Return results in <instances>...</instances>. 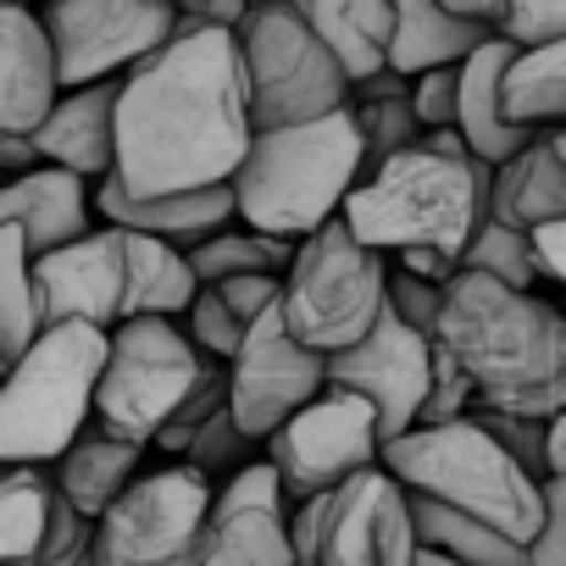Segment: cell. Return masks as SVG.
<instances>
[{
  "instance_id": "cell-36",
  "label": "cell",
  "mask_w": 566,
  "mask_h": 566,
  "mask_svg": "<svg viewBox=\"0 0 566 566\" xmlns=\"http://www.w3.org/2000/svg\"><path fill=\"white\" fill-rule=\"evenodd\" d=\"M494 34L511 40L516 51L566 45V0H500Z\"/></svg>"
},
{
  "instance_id": "cell-12",
  "label": "cell",
  "mask_w": 566,
  "mask_h": 566,
  "mask_svg": "<svg viewBox=\"0 0 566 566\" xmlns=\"http://www.w3.org/2000/svg\"><path fill=\"white\" fill-rule=\"evenodd\" d=\"M266 461L277 467V478H283V489H290L295 505H306L317 494H339L356 472L384 467L378 411L350 389H328L283 433L266 439Z\"/></svg>"
},
{
  "instance_id": "cell-55",
  "label": "cell",
  "mask_w": 566,
  "mask_h": 566,
  "mask_svg": "<svg viewBox=\"0 0 566 566\" xmlns=\"http://www.w3.org/2000/svg\"><path fill=\"white\" fill-rule=\"evenodd\" d=\"M255 7H277V0H255Z\"/></svg>"
},
{
  "instance_id": "cell-45",
  "label": "cell",
  "mask_w": 566,
  "mask_h": 566,
  "mask_svg": "<svg viewBox=\"0 0 566 566\" xmlns=\"http://www.w3.org/2000/svg\"><path fill=\"white\" fill-rule=\"evenodd\" d=\"M527 566H566V478L544 483V533L533 538Z\"/></svg>"
},
{
  "instance_id": "cell-17",
  "label": "cell",
  "mask_w": 566,
  "mask_h": 566,
  "mask_svg": "<svg viewBox=\"0 0 566 566\" xmlns=\"http://www.w3.org/2000/svg\"><path fill=\"white\" fill-rule=\"evenodd\" d=\"M290 489L272 461L233 472L211 505V544L200 566H295Z\"/></svg>"
},
{
  "instance_id": "cell-39",
  "label": "cell",
  "mask_w": 566,
  "mask_h": 566,
  "mask_svg": "<svg viewBox=\"0 0 566 566\" xmlns=\"http://www.w3.org/2000/svg\"><path fill=\"white\" fill-rule=\"evenodd\" d=\"M444 301H450L444 283H428V277H417L411 266H389V312H395L400 323H411L417 334L439 339V328H444Z\"/></svg>"
},
{
  "instance_id": "cell-3",
  "label": "cell",
  "mask_w": 566,
  "mask_h": 566,
  "mask_svg": "<svg viewBox=\"0 0 566 566\" xmlns=\"http://www.w3.org/2000/svg\"><path fill=\"white\" fill-rule=\"evenodd\" d=\"M494 172L500 167H489L467 150L461 128H439L417 150L367 172L345 206V222L361 244H373L384 255L439 250V255L461 261L489 217Z\"/></svg>"
},
{
  "instance_id": "cell-53",
  "label": "cell",
  "mask_w": 566,
  "mask_h": 566,
  "mask_svg": "<svg viewBox=\"0 0 566 566\" xmlns=\"http://www.w3.org/2000/svg\"><path fill=\"white\" fill-rule=\"evenodd\" d=\"M417 566H461V560L444 555V549H433V544H422V549H417Z\"/></svg>"
},
{
  "instance_id": "cell-49",
  "label": "cell",
  "mask_w": 566,
  "mask_h": 566,
  "mask_svg": "<svg viewBox=\"0 0 566 566\" xmlns=\"http://www.w3.org/2000/svg\"><path fill=\"white\" fill-rule=\"evenodd\" d=\"M400 266H411V272L428 277V283H444V290L461 277V261H455V255H439V250H411V255H400Z\"/></svg>"
},
{
  "instance_id": "cell-10",
  "label": "cell",
  "mask_w": 566,
  "mask_h": 566,
  "mask_svg": "<svg viewBox=\"0 0 566 566\" xmlns=\"http://www.w3.org/2000/svg\"><path fill=\"white\" fill-rule=\"evenodd\" d=\"M217 489L195 467H167L139 478L90 538L84 566H200L211 544Z\"/></svg>"
},
{
  "instance_id": "cell-15",
  "label": "cell",
  "mask_w": 566,
  "mask_h": 566,
  "mask_svg": "<svg viewBox=\"0 0 566 566\" xmlns=\"http://www.w3.org/2000/svg\"><path fill=\"white\" fill-rule=\"evenodd\" d=\"M417 516L411 494L389 467L356 472L328 500L323 527V566H417Z\"/></svg>"
},
{
  "instance_id": "cell-54",
  "label": "cell",
  "mask_w": 566,
  "mask_h": 566,
  "mask_svg": "<svg viewBox=\"0 0 566 566\" xmlns=\"http://www.w3.org/2000/svg\"><path fill=\"white\" fill-rule=\"evenodd\" d=\"M549 139H555V150H560V161H566V128H555Z\"/></svg>"
},
{
  "instance_id": "cell-6",
  "label": "cell",
  "mask_w": 566,
  "mask_h": 566,
  "mask_svg": "<svg viewBox=\"0 0 566 566\" xmlns=\"http://www.w3.org/2000/svg\"><path fill=\"white\" fill-rule=\"evenodd\" d=\"M112 361V334L95 323H56L40 345L7 367L0 384V461L7 467H51L90 428L101 400V378Z\"/></svg>"
},
{
  "instance_id": "cell-52",
  "label": "cell",
  "mask_w": 566,
  "mask_h": 566,
  "mask_svg": "<svg viewBox=\"0 0 566 566\" xmlns=\"http://www.w3.org/2000/svg\"><path fill=\"white\" fill-rule=\"evenodd\" d=\"M450 12H461V18H478V23H494L500 18V0H444Z\"/></svg>"
},
{
  "instance_id": "cell-42",
  "label": "cell",
  "mask_w": 566,
  "mask_h": 566,
  "mask_svg": "<svg viewBox=\"0 0 566 566\" xmlns=\"http://www.w3.org/2000/svg\"><path fill=\"white\" fill-rule=\"evenodd\" d=\"M417 117L428 134L439 128H455L461 123V67H439V73H422L417 78V95H411Z\"/></svg>"
},
{
  "instance_id": "cell-27",
  "label": "cell",
  "mask_w": 566,
  "mask_h": 566,
  "mask_svg": "<svg viewBox=\"0 0 566 566\" xmlns=\"http://www.w3.org/2000/svg\"><path fill=\"white\" fill-rule=\"evenodd\" d=\"M200 272L189 261V250L167 244V239H150V233H128V317H172L178 312L189 317V306L200 301Z\"/></svg>"
},
{
  "instance_id": "cell-22",
  "label": "cell",
  "mask_w": 566,
  "mask_h": 566,
  "mask_svg": "<svg viewBox=\"0 0 566 566\" xmlns=\"http://www.w3.org/2000/svg\"><path fill=\"white\" fill-rule=\"evenodd\" d=\"M511 62H516V45L494 34L461 67V123L455 128H461L467 150L478 161H489V167H505V161H516L522 150H533L544 139V134H533V128L505 117V73H511Z\"/></svg>"
},
{
  "instance_id": "cell-24",
  "label": "cell",
  "mask_w": 566,
  "mask_h": 566,
  "mask_svg": "<svg viewBox=\"0 0 566 566\" xmlns=\"http://www.w3.org/2000/svg\"><path fill=\"white\" fill-rule=\"evenodd\" d=\"M312 18V29L323 34V45L334 51V62L345 67L350 90L389 73L395 56V0H295Z\"/></svg>"
},
{
  "instance_id": "cell-16",
  "label": "cell",
  "mask_w": 566,
  "mask_h": 566,
  "mask_svg": "<svg viewBox=\"0 0 566 566\" xmlns=\"http://www.w3.org/2000/svg\"><path fill=\"white\" fill-rule=\"evenodd\" d=\"M34 277H40L45 328H56V323H95V328L117 323L123 328V317H128V233L101 222L90 239L40 255Z\"/></svg>"
},
{
  "instance_id": "cell-30",
  "label": "cell",
  "mask_w": 566,
  "mask_h": 566,
  "mask_svg": "<svg viewBox=\"0 0 566 566\" xmlns=\"http://www.w3.org/2000/svg\"><path fill=\"white\" fill-rule=\"evenodd\" d=\"M505 117L533 134L566 128V45L516 51L505 73Z\"/></svg>"
},
{
  "instance_id": "cell-19",
  "label": "cell",
  "mask_w": 566,
  "mask_h": 566,
  "mask_svg": "<svg viewBox=\"0 0 566 566\" xmlns=\"http://www.w3.org/2000/svg\"><path fill=\"white\" fill-rule=\"evenodd\" d=\"M95 217H101L106 228L150 233V239H167V244H178V250H195V244H206L211 233L233 228L239 195H233V184H222V189H195V195L145 200V195L123 189V178L112 172V178L95 189Z\"/></svg>"
},
{
  "instance_id": "cell-40",
  "label": "cell",
  "mask_w": 566,
  "mask_h": 566,
  "mask_svg": "<svg viewBox=\"0 0 566 566\" xmlns=\"http://www.w3.org/2000/svg\"><path fill=\"white\" fill-rule=\"evenodd\" d=\"M244 334H250V328L228 312V301H222L217 290H200V301L189 306V339L200 345V356L233 367V356L244 350Z\"/></svg>"
},
{
  "instance_id": "cell-44",
  "label": "cell",
  "mask_w": 566,
  "mask_h": 566,
  "mask_svg": "<svg viewBox=\"0 0 566 566\" xmlns=\"http://www.w3.org/2000/svg\"><path fill=\"white\" fill-rule=\"evenodd\" d=\"M90 538H95V527H90V516H78L73 505H67V494H62V516H56V533H51V544L29 560V566H84V555H90Z\"/></svg>"
},
{
  "instance_id": "cell-37",
  "label": "cell",
  "mask_w": 566,
  "mask_h": 566,
  "mask_svg": "<svg viewBox=\"0 0 566 566\" xmlns=\"http://www.w3.org/2000/svg\"><path fill=\"white\" fill-rule=\"evenodd\" d=\"M250 444H255V439L233 422V406H228L222 417H211V422H206V433H200L178 461H184V467H195V472H200V478H211V483H217V478L228 483L233 472H244V467H250V461H244V450H250Z\"/></svg>"
},
{
  "instance_id": "cell-28",
  "label": "cell",
  "mask_w": 566,
  "mask_h": 566,
  "mask_svg": "<svg viewBox=\"0 0 566 566\" xmlns=\"http://www.w3.org/2000/svg\"><path fill=\"white\" fill-rule=\"evenodd\" d=\"M62 516V489L45 467H7L0 472V566H29Z\"/></svg>"
},
{
  "instance_id": "cell-7",
  "label": "cell",
  "mask_w": 566,
  "mask_h": 566,
  "mask_svg": "<svg viewBox=\"0 0 566 566\" xmlns=\"http://www.w3.org/2000/svg\"><path fill=\"white\" fill-rule=\"evenodd\" d=\"M389 312V261L361 244L350 222H328L312 233L283 277V323L317 356L356 350Z\"/></svg>"
},
{
  "instance_id": "cell-14",
  "label": "cell",
  "mask_w": 566,
  "mask_h": 566,
  "mask_svg": "<svg viewBox=\"0 0 566 566\" xmlns=\"http://www.w3.org/2000/svg\"><path fill=\"white\" fill-rule=\"evenodd\" d=\"M433 350H439V339H428L411 323H400L395 312H384V323L356 350L328 356V389L361 395L378 411L384 444H395L411 428H422V411L433 395Z\"/></svg>"
},
{
  "instance_id": "cell-33",
  "label": "cell",
  "mask_w": 566,
  "mask_h": 566,
  "mask_svg": "<svg viewBox=\"0 0 566 566\" xmlns=\"http://www.w3.org/2000/svg\"><path fill=\"white\" fill-rule=\"evenodd\" d=\"M461 272H483L494 283H511V290H533L538 277H549L544 255H538V239L511 228V222H500V217H483L478 239L461 255Z\"/></svg>"
},
{
  "instance_id": "cell-32",
  "label": "cell",
  "mask_w": 566,
  "mask_h": 566,
  "mask_svg": "<svg viewBox=\"0 0 566 566\" xmlns=\"http://www.w3.org/2000/svg\"><path fill=\"white\" fill-rule=\"evenodd\" d=\"M295 255H301V244L272 239L261 228H222V233H211L206 244L189 250V261H195L206 290H211V283H228V277H250V272H283V277H290Z\"/></svg>"
},
{
  "instance_id": "cell-43",
  "label": "cell",
  "mask_w": 566,
  "mask_h": 566,
  "mask_svg": "<svg viewBox=\"0 0 566 566\" xmlns=\"http://www.w3.org/2000/svg\"><path fill=\"white\" fill-rule=\"evenodd\" d=\"M211 290L228 301V312L244 323V328H255L272 306H283V277L277 272H250V277H228V283H211Z\"/></svg>"
},
{
  "instance_id": "cell-21",
  "label": "cell",
  "mask_w": 566,
  "mask_h": 566,
  "mask_svg": "<svg viewBox=\"0 0 566 566\" xmlns=\"http://www.w3.org/2000/svg\"><path fill=\"white\" fill-rule=\"evenodd\" d=\"M90 211H95V184L67 172V167H40L29 178H12L0 195V222L23 228L34 261L51 250H67L78 239H90Z\"/></svg>"
},
{
  "instance_id": "cell-31",
  "label": "cell",
  "mask_w": 566,
  "mask_h": 566,
  "mask_svg": "<svg viewBox=\"0 0 566 566\" xmlns=\"http://www.w3.org/2000/svg\"><path fill=\"white\" fill-rule=\"evenodd\" d=\"M411 516H417V538L455 555L461 566H527V544H516V538H505V533H494V527H483L461 511H444L439 500L411 494Z\"/></svg>"
},
{
  "instance_id": "cell-11",
  "label": "cell",
  "mask_w": 566,
  "mask_h": 566,
  "mask_svg": "<svg viewBox=\"0 0 566 566\" xmlns=\"http://www.w3.org/2000/svg\"><path fill=\"white\" fill-rule=\"evenodd\" d=\"M40 18L56 40L67 90L128 78L184 29L172 0H51Z\"/></svg>"
},
{
  "instance_id": "cell-5",
  "label": "cell",
  "mask_w": 566,
  "mask_h": 566,
  "mask_svg": "<svg viewBox=\"0 0 566 566\" xmlns=\"http://www.w3.org/2000/svg\"><path fill=\"white\" fill-rule=\"evenodd\" d=\"M384 467L411 494L439 500L444 511H461L527 549L544 533V483L527 478L478 417L444 428H411L406 439L384 444Z\"/></svg>"
},
{
  "instance_id": "cell-48",
  "label": "cell",
  "mask_w": 566,
  "mask_h": 566,
  "mask_svg": "<svg viewBox=\"0 0 566 566\" xmlns=\"http://www.w3.org/2000/svg\"><path fill=\"white\" fill-rule=\"evenodd\" d=\"M0 167H7L12 178H29V172H40V167H45V156H40L34 134H0Z\"/></svg>"
},
{
  "instance_id": "cell-1",
  "label": "cell",
  "mask_w": 566,
  "mask_h": 566,
  "mask_svg": "<svg viewBox=\"0 0 566 566\" xmlns=\"http://www.w3.org/2000/svg\"><path fill=\"white\" fill-rule=\"evenodd\" d=\"M255 145L250 73L239 29L184 23L172 45L123 78L117 178L145 200L222 189Z\"/></svg>"
},
{
  "instance_id": "cell-47",
  "label": "cell",
  "mask_w": 566,
  "mask_h": 566,
  "mask_svg": "<svg viewBox=\"0 0 566 566\" xmlns=\"http://www.w3.org/2000/svg\"><path fill=\"white\" fill-rule=\"evenodd\" d=\"M178 18L184 23H206V29H239L250 12H255V0H172Z\"/></svg>"
},
{
  "instance_id": "cell-18",
  "label": "cell",
  "mask_w": 566,
  "mask_h": 566,
  "mask_svg": "<svg viewBox=\"0 0 566 566\" xmlns=\"http://www.w3.org/2000/svg\"><path fill=\"white\" fill-rule=\"evenodd\" d=\"M62 95V56L45 18L29 7H0V134H40Z\"/></svg>"
},
{
  "instance_id": "cell-51",
  "label": "cell",
  "mask_w": 566,
  "mask_h": 566,
  "mask_svg": "<svg viewBox=\"0 0 566 566\" xmlns=\"http://www.w3.org/2000/svg\"><path fill=\"white\" fill-rule=\"evenodd\" d=\"M549 478H566V411L549 417Z\"/></svg>"
},
{
  "instance_id": "cell-13",
  "label": "cell",
  "mask_w": 566,
  "mask_h": 566,
  "mask_svg": "<svg viewBox=\"0 0 566 566\" xmlns=\"http://www.w3.org/2000/svg\"><path fill=\"white\" fill-rule=\"evenodd\" d=\"M228 378H233V422L250 439H272L328 395V356L306 350L283 323V306H272L244 334V350L233 356Z\"/></svg>"
},
{
  "instance_id": "cell-41",
  "label": "cell",
  "mask_w": 566,
  "mask_h": 566,
  "mask_svg": "<svg viewBox=\"0 0 566 566\" xmlns=\"http://www.w3.org/2000/svg\"><path fill=\"white\" fill-rule=\"evenodd\" d=\"M478 400V384L467 378V367L439 345L433 350V395H428V411H422V428H444V422H461L472 417L467 406Z\"/></svg>"
},
{
  "instance_id": "cell-50",
  "label": "cell",
  "mask_w": 566,
  "mask_h": 566,
  "mask_svg": "<svg viewBox=\"0 0 566 566\" xmlns=\"http://www.w3.org/2000/svg\"><path fill=\"white\" fill-rule=\"evenodd\" d=\"M538 239V255H544V272L566 290V222H555V228H544V233H533Z\"/></svg>"
},
{
  "instance_id": "cell-8",
  "label": "cell",
  "mask_w": 566,
  "mask_h": 566,
  "mask_svg": "<svg viewBox=\"0 0 566 566\" xmlns=\"http://www.w3.org/2000/svg\"><path fill=\"white\" fill-rule=\"evenodd\" d=\"M239 51L250 73V106H255V134L261 128H295L317 123L350 106V78L312 29V18L295 0L255 7L239 23Z\"/></svg>"
},
{
  "instance_id": "cell-35",
  "label": "cell",
  "mask_w": 566,
  "mask_h": 566,
  "mask_svg": "<svg viewBox=\"0 0 566 566\" xmlns=\"http://www.w3.org/2000/svg\"><path fill=\"white\" fill-rule=\"evenodd\" d=\"M228 406H233V378H228V367H222V361H206V378L195 384V395L178 406V417L161 428V439H156V444H161V450H172V455H184V450L206 433V422H211V417H222Z\"/></svg>"
},
{
  "instance_id": "cell-46",
  "label": "cell",
  "mask_w": 566,
  "mask_h": 566,
  "mask_svg": "<svg viewBox=\"0 0 566 566\" xmlns=\"http://www.w3.org/2000/svg\"><path fill=\"white\" fill-rule=\"evenodd\" d=\"M328 500H334V494H317V500L295 505V516H290L295 566H323V527H328Z\"/></svg>"
},
{
  "instance_id": "cell-2",
  "label": "cell",
  "mask_w": 566,
  "mask_h": 566,
  "mask_svg": "<svg viewBox=\"0 0 566 566\" xmlns=\"http://www.w3.org/2000/svg\"><path fill=\"white\" fill-rule=\"evenodd\" d=\"M439 345L478 384V406L538 422L566 411V312L533 290L461 272L444 301Z\"/></svg>"
},
{
  "instance_id": "cell-23",
  "label": "cell",
  "mask_w": 566,
  "mask_h": 566,
  "mask_svg": "<svg viewBox=\"0 0 566 566\" xmlns=\"http://www.w3.org/2000/svg\"><path fill=\"white\" fill-rule=\"evenodd\" d=\"M395 18L400 23H395L389 67L406 73V78H422V73H439V67H467L494 40V23L461 18L444 0H395Z\"/></svg>"
},
{
  "instance_id": "cell-4",
  "label": "cell",
  "mask_w": 566,
  "mask_h": 566,
  "mask_svg": "<svg viewBox=\"0 0 566 566\" xmlns=\"http://www.w3.org/2000/svg\"><path fill=\"white\" fill-rule=\"evenodd\" d=\"M361 178H367V145L350 106L295 128H261L233 178L239 222L272 239L306 244L312 233L345 217Z\"/></svg>"
},
{
  "instance_id": "cell-25",
  "label": "cell",
  "mask_w": 566,
  "mask_h": 566,
  "mask_svg": "<svg viewBox=\"0 0 566 566\" xmlns=\"http://www.w3.org/2000/svg\"><path fill=\"white\" fill-rule=\"evenodd\" d=\"M139 455H145V444H128V439H117V433H106L101 422L56 461V489L67 494V505L78 511V516H90V522H101L139 478Z\"/></svg>"
},
{
  "instance_id": "cell-9",
  "label": "cell",
  "mask_w": 566,
  "mask_h": 566,
  "mask_svg": "<svg viewBox=\"0 0 566 566\" xmlns=\"http://www.w3.org/2000/svg\"><path fill=\"white\" fill-rule=\"evenodd\" d=\"M200 345L172 317H134L112 334V361L101 378L95 422L128 444H156L178 406L206 378Z\"/></svg>"
},
{
  "instance_id": "cell-29",
  "label": "cell",
  "mask_w": 566,
  "mask_h": 566,
  "mask_svg": "<svg viewBox=\"0 0 566 566\" xmlns=\"http://www.w3.org/2000/svg\"><path fill=\"white\" fill-rule=\"evenodd\" d=\"M45 334V312H40V277H34V250L23 239V228L0 222V356L23 361Z\"/></svg>"
},
{
  "instance_id": "cell-38",
  "label": "cell",
  "mask_w": 566,
  "mask_h": 566,
  "mask_svg": "<svg viewBox=\"0 0 566 566\" xmlns=\"http://www.w3.org/2000/svg\"><path fill=\"white\" fill-rule=\"evenodd\" d=\"M472 417L511 450V461H516L527 478L549 483V422H538V417H511V411H489V406H478Z\"/></svg>"
},
{
  "instance_id": "cell-20",
  "label": "cell",
  "mask_w": 566,
  "mask_h": 566,
  "mask_svg": "<svg viewBox=\"0 0 566 566\" xmlns=\"http://www.w3.org/2000/svg\"><path fill=\"white\" fill-rule=\"evenodd\" d=\"M117 101H123V78L67 90L62 106L34 134L45 167H67V172H78L101 189L117 172Z\"/></svg>"
},
{
  "instance_id": "cell-34",
  "label": "cell",
  "mask_w": 566,
  "mask_h": 566,
  "mask_svg": "<svg viewBox=\"0 0 566 566\" xmlns=\"http://www.w3.org/2000/svg\"><path fill=\"white\" fill-rule=\"evenodd\" d=\"M411 95H417V90H411ZM411 95H406V101H350L356 128H361V145H367V172L389 167L395 156H406V150H417V145L428 139V128H422Z\"/></svg>"
},
{
  "instance_id": "cell-26",
  "label": "cell",
  "mask_w": 566,
  "mask_h": 566,
  "mask_svg": "<svg viewBox=\"0 0 566 566\" xmlns=\"http://www.w3.org/2000/svg\"><path fill=\"white\" fill-rule=\"evenodd\" d=\"M489 217H500V222H511L522 233H544V228L566 222V161H560L549 134L494 172Z\"/></svg>"
}]
</instances>
